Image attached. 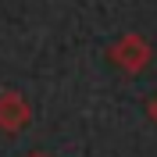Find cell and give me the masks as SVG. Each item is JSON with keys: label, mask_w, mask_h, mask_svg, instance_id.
Returning a JSON list of instances; mask_svg holds the SVG:
<instances>
[{"label": "cell", "mask_w": 157, "mask_h": 157, "mask_svg": "<svg viewBox=\"0 0 157 157\" xmlns=\"http://www.w3.org/2000/svg\"><path fill=\"white\" fill-rule=\"evenodd\" d=\"M25 157H54V154H47V150H32V154H25Z\"/></svg>", "instance_id": "obj_4"}, {"label": "cell", "mask_w": 157, "mask_h": 157, "mask_svg": "<svg viewBox=\"0 0 157 157\" xmlns=\"http://www.w3.org/2000/svg\"><path fill=\"white\" fill-rule=\"evenodd\" d=\"M147 114H150V121H154V125H157V97H154V100H150V104H147Z\"/></svg>", "instance_id": "obj_3"}, {"label": "cell", "mask_w": 157, "mask_h": 157, "mask_svg": "<svg viewBox=\"0 0 157 157\" xmlns=\"http://www.w3.org/2000/svg\"><path fill=\"white\" fill-rule=\"evenodd\" d=\"M150 57H154V47H150L147 36H139V32H125V36H118L107 47V61L114 64V68H121L125 75L147 71Z\"/></svg>", "instance_id": "obj_1"}, {"label": "cell", "mask_w": 157, "mask_h": 157, "mask_svg": "<svg viewBox=\"0 0 157 157\" xmlns=\"http://www.w3.org/2000/svg\"><path fill=\"white\" fill-rule=\"evenodd\" d=\"M32 125V104L18 89H0V132L18 136Z\"/></svg>", "instance_id": "obj_2"}]
</instances>
